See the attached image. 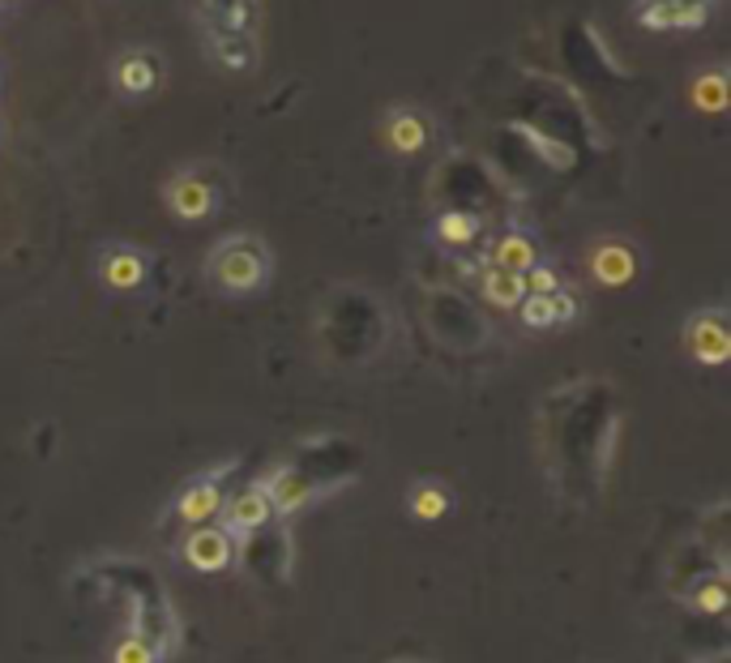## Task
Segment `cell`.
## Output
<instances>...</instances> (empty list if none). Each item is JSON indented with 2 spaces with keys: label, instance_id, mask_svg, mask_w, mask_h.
Masks as SVG:
<instances>
[{
  "label": "cell",
  "instance_id": "cell-1",
  "mask_svg": "<svg viewBox=\"0 0 731 663\" xmlns=\"http://www.w3.org/2000/svg\"><path fill=\"white\" fill-rule=\"evenodd\" d=\"M206 275L215 278L223 291L248 296V291H257V287L270 278V253H266L261 240H253V236H227V240L210 253Z\"/></svg>",
  "mask_w": 731,
  "mask_h": 663
},
{
  "label": "cell",
  "instance_id": "cell-7",
  "mask_svg": "<svg viewBox=\"0 0 731 663\" xmlns=\"http://www.w3.org/2000/svg\"><path fill=\"white\" fill-rule=\"evenodd\" d=\"M591 275L603 283V287H624L629 278L638 275V257L629 245L621 240H603L595 253H591Z\"/></svg>",
  "mask_w": 731,
  "mask_h": 663
},
{
  "label": "cell",
  "instance_id": "cell-19",
  "mask_svg": "<svg viewBox=\"0 0 731 663\" xmlns=\"http://www.w3.org/2000/svg\"><path fill=\"white\" fill-rule=\"evenodd\" d=\"M411 509H415L419 518H441V514H445V493L428 484V488H419V493L411 497Z\"/></svg>",
  "mask_w": 731,
  "mask_h": 663
},
{
  "label": "cell",
  "instance_id": "cell-9",
  "mask_svg": "<svg viewBox=\"0 0 731 663\" xmlns=\"http://www.w3.org/2000/svg\"><path fill=\"white\" fill-rule=\"evenodd\" d=\"M218 509H223V493L215 484H192V488H185V497L176 501V514L192 526L210 523Z\"/></svg>",
  "mask_w": 731,
  "mask_h": 663
},
{
  "label": "cell",
  "instance_id": "cell-17",
  "mask_svg": "<svg viewBox=\"0 0 731 663\" xmlns=\"http://www.w3.org/2000/svg\"><path fill=\"white\" fill-rule=\"evenodd\" d=\"M436 236H441L445 245H466V240L475 236V219H471V215H441Z\"/></svg>",
  "mask_w": 731,
  "mask_h": 663
},
{
  "label": "cell",
  "instance_id": "cell-13",
  "mask_svg": "<svg viewBox=\"0 0 731 663\" xmlns=\"http://www.w3.org/2000/svg\"><path fill=\"white\" fill-rule=\"evenodd\" d=\"M484 296L496 308H517V305H522V296H526V287H522V275H510V270H496V266H487V270H484Z\"/></svg>",
  "mask_w": 731,
  "mask_h": 663
},
{
  "label": "cell",
  "instance_id": "cell-5",
  "mask_svg": "<svg viewBox=\"0 0 731 663\" xmlns=\"http://www.w3.org/2000/svg\"><path fill=\"white\" fill-rule=\"evenodd\" d=\"M167 206H171V215H180V219H206V215L215 210V189H210V180H201V176H176V180L167 185Z\"/></svg>",
  "mask_w": 731,
  "mask_h": 663
},
{
  "label": "cell",
  "instance_id": "cell-15",
  "mask_svg": "<svg viewBox=\"0 0 731 663\" xmlns=\"http://www.w3.org/2000/svg\"><path fill=\"white\" fill-rule=\"evenodd\" d=\"M266 497H270L274 509H296L308 497V484L299 475H292V471H278L270 484H266Z\"/></svg>",
  "mask_w": 731,
  "mask_h": 663
},
{
  "label": "cell",
  "instance_id": "cell-3",
  "mask_svg": "<svg viewBox=\"0 0 731 663\" xmlns=\"http://www.w3.org/2000/svg\"><path fill=\"white\" fill-rule=\"evenodd\" d=\"M231 556H236V544H231V531H218V526H197L189 535V544H185V561H189L192 570H201V574H218V570H227L231 565Z\"/></svg>",
  "mask_w": 731,
  "mask_h": 663
},
{
  "label": "cell",
  "instance_id": "cell-18",
  "mask_svg": "<svg viewBox=\"0 0 731 663\" xmlns=\"http://www.w3.org/2000/svg\"><path fill=\"white\" fill-rule=\"evenodd\" d=\"M522 287H526V296H552V291L561 287V278L552 275L547 266H540V261H535V266L522 275Z\"/></svg>",
  "mask_w": 731,
  "mask_h": 663
},
{
  "label": "cell",
  "instance_id": "cell-16",
  "mask_svg": "<svg viewBox=\"0 0 731 663\" xmlns=\"http://www.w3.org/2000/svg\"><path fill=\"white\" fill-rule=\"evenodd\" d=\"M522 321L531 326V330H547V326H556V305H552V296H522Z\"/></svg>",
  "mask_w": 731,
  "mask_h": 663
},
{
  "label": "cell",
  "instance_id": "cell-6",
  "mask_svg": "<svg viewBox=\"0 0 731 663\" xmlns=\"http://www.w3.org/2000/svg\"><path fill=\"white\" fill-rule=\"evenodd\" d=\"M274 518V505L266 497V488H244L236 497L227 501V531L236 535H253Z\"/></svg>",
  "mask_w": 731,
  "mask_h": 663
},
{
  "label": "cell",
  "instance_id": "cell-12",
  "mask_svg": "<svg viewBox=\"0 0 731 663\" xmlns=\"http://www.w3.org/2000/svg\"><path fill=\"white\" fill-rule=\"evenodd\" d=\"M693 108L698 111H710V116H719V111L728 108V78H723V69H705L698 73V82H693Z\"/></svg>",
  "mask_w": 731,
  "mask_h": 663
},
{
  "label": "cell",
  "instance_id": "cell-10",
  "mask_svg": "<svg viewBox=\"0 0 731 663\" xmlns=\"http://www.w3.org/2000/svg\"><path fill=\"white\" fill-rule=\"evenodd\" d=\"M116 82H120V90H129V95H146L150 86L159 82L155 60H150L146 52H129L120 65H116Z\"/></svg>",
  "mask_w": 731,
  "mask_h": 663
},
{
  "label": "cell",
  "instance_id": "cell-2",
  "mask_svg": "<svg viewBox=\"0 0 731 663\" xmlns=\"http://www.w3.org/2000/svg\"><path fill=\"white\" fill-rule=\"evenodd\" d=\"M684 343H689V352L702 359V364H723L731 356V334L723 313H698L684 326Z\"/></svg>",
  "mask_w": 731,
  "mask_h": 663
},
{
  "label": "cell",
  "instance_id": "cell-4",
  "mask_svg": "<svg viewBox=\"0 0 731 663\" xmlns=\"http://www.w3.org/2000/svg\"><path fill=\"white\" fill-rule=\"evenodd\" d=\"M638 18L650 30H698L710 18V4L705 0H646Z\"/></svg>",
  "mask_w": 731,
  "mask_h": 663
},
{
  "label": "cell",
  "instance_id": "cell-8",
  "mask_svg": "<svg viewBox=\"0 0 731 663\" xmlns=\"http://www.w3.org/2000/svg\"><path fill=\"white\" fill-rule=\"evenodd\" d=\"M535 261H540L535 245H531L526 236H517V231L501 236L496 249H492V266H496V270H510V275H526Z\"/></svg>",
  "mask_w": 731,
  "mask_h": 663
},
{
  "label": "cell",
  "instance_id": "cell-20",
  "mask_svg": "<svg viewBox=\"0 0 731 663\" xmlns=\"http://www.w3.org/2000/svg\"><path fill=\"white\" fill-rule=\"evenodd\" d=\"M116 663H155V646L146 637H125L116 646Z\"/></svg>",
  "mask_w": 731,
  "mask_h": 663
},
{
  "label": "cell",
  "instance_id": "cell-11",
  "mask_svg": "<svg viewBox=\"0 0 731 663\" xmlns=\"http://www.w3.org/2000/svg\"><path fill=\"white\" fill-rule=\"evenodd\" d=\"M141 278H146V266H141V257H137V253L116 249L108 261H103V283L116 287V291H134Z\"/></svg>",
  "mask_w": 731,
  "mask_h": 663
},
{
  "label": "cell",
  "instance_id": "cell-21",
  "mask_svg": "<svg viewBox=\"0 0 731 663\" xmlns=\"http://www.w3.org/2000/svg\"><path fill=\"white\" fill-rule=\"evenodd\" d=\"M552 305H556V326H561V321H573L577 300H573V291H569V287H556V291H552Z\"/></svg>",
  "mask_w": 731,
  "mask_h": 663
},
{
  "label": "cell",
  "instance_id": "cell-14",
  "mask_svg": "<svg viewBox=\"0 0 731 663\" xmlns=\"http://www.w3.org/2000/svg\"><path fill=\"white\" fill-rule=\"evenodd\" d=\"M424 120L419 116H411V111H398V116H389V125H385V138H389V146L394 150H403V155H411V150H419L424 146Z\"/></svg>",
  "mask_w": 731,
  "mask_h": 663
}]
</instances>
